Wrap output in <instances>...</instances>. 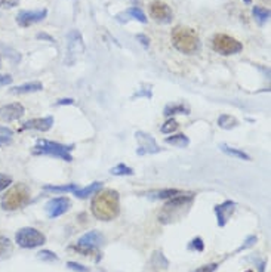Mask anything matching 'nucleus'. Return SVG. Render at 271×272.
Listing matches in <instances>:
<instances>
[{
    "mask_svg": "<svg viewBox=\"0 0 271 272\" xmlns=\"http://www.w3.org/2000/svg\"><path fill=\"white\" fill-rule=\"evenodd\" d=\"M92 213L100 220H113L120 212L119 192L114 189H100L92 200Z\"/></svg>",
    "mask_w": 271,
    "mask_h": 272,
    "instance_id": "f257e3e1",
    "label": "nucleus"
},
{
    "mask_svg": "<svg viewBox=\"0 0 271 272\" xmlns=\"http://www.w3.org/2000/svg\"><path fill=\"white\" fill-rule=\"evenodd\" d=\"M172 45L176 51L185 55H193L200 49V39L194 29L187 26H176L170 33Z\"/></svg>",
    "mask_w": 271,
    "mask_h": 272,
    "instance_id": "f03ea898",
    "label": "nucleus"
},
{
    "mask_svg": "<svg viewBox=\"0 0 271 272\" xmlns=\"http://www.w3.org/2000/svg\"><path fill=\"white\" fill-rule=\"evenodd\" d=\"M194 200V194H179V195H175L172 197L165 206H163V210L160 212L159 214V220L165 225L168 223H172L175 220H178L184 210H187L191 203Z\"/></svg>",
    "mask_w": 271,
    "mask_h": 272,
    "instance_id": "7ed1b4c3",
    "label": "nucleus"
},
{
    "mask_svg": "<svg viewBox=\"0 0 271 272\" xmlns=\"http://www.w3.org/2000/svg\"><path fill=\"white\" fill-rule=\"evenodd\" d=\"M30 201V189L24 183H17L5 194L2 198V209L3 210H18L27 206Z\"/></svg>",
    "mask_w": 271,
    "mask_h": 272,
    "instance_id": "20e7f679",
    "label": "nucleus"
},
{
    "mask_svg": "<svg viewBox=\"0 0 271 272\" xmlns=\"http://www.w3.org/2000/svg\"><path fill=\"white\" fill-rule=\"evenodd\" d=\"M71 150H73V145L67 147V145L52 142L48 139H39L33 148V154L34 155H52V157L63 158L66 161H73V155L70 154Z\"/></svg>",
    "mask_w": 271,
    "mask_h": 272,
    "instance_id": "39448f33",
    "label": "nucleus"
},
{
    "mask_svg": "<svg viewBox=\"0 0 271 272\" xmlns=\"http://www.w3.org/2000/svg\"><path fill=\"white\" fill-rule=\"evenodd\" d=\"M212 49L218 52L219 55L230 57V55H236L241 52L243 45L228 34H215L212 39Z\"/></svg>",
    "mask_w": 271,
    "mask_h": 272,
    "instance_id": "423d86ee",
    "label": "nucleus"
},
{
    "mask_svg": "<svg viewBox=\"0 0 271 272\" xmlns=\"http://www.w3.org/2000/svg\"><path fill=\"white\" fill-rule=\"evenodd\" d=\"M85 52V42L83 37L80 34V31L77 30H71L67 34V54H66V60L64 64L67 65H73L76 62V60Z\"/></svg>",
    "mask_w": 271,
    "mask_h": 272,
    "instance_id": "0eeeda50",
    "label": "nucleus"
},
{
    "mask_svg": "<svg viewBox=\"0 0 271 272\" xmlns=\"http://www.w3.org/2000/svg\"><path fill=\"white\" fill-rule=\"evenodd\" d=\"M15 241L23 248H34V247H39V245L45 244L46 242V237L40 231H37L36 228L27 226V228H21L17 232Z\"/></svg>",
    "mask_w": 271,
    "mask_h": 272,
    "instance_id": "6e6552de",
    "label": "nucleus"
},
{
    "mask_svg": "<svg viewBox=\"0 0 271 272\" xmlns=\"http://www.w3.org/2000/svg\"><path fill=\"white\" fill-rule=\"evenodd\" d=\"M135 138L138 141V150L136 154L138 155H147V154H157L162 151V148L157 145V142L154 141V138L150 133L145 132H136Z\"/></svg>",
    "mask_w": 271,
    "mask_h": 272,
    "instance_id": "1a4fd4ad",
    "label": "nucleus"
},
{
    "mask_svg": "<svg viewBox=\"0 0 271 272\" xmlns=\"http://www.w3.org/2000/svg\"><path fill=\"white\" fill-rule=\"evenodd\" d=\"M150 17L160 24H169L173 18L172 9L169 8V5L160 2V0H154V2L150 3Z\"/></svg>",
    "mask_w": 271,
    "mask_h": 272,
    "instance_id": "9d476101",
    "label": "nucleus"
},
{
    "mask_svg": "<svg viewBox=\"0 0 271 272\" xmlns=\"http://www.w3.org/2000/svg\"><path fill=\"white\" fill-rule=\"evenodd\" d=\"M71 207V201L67 198V197H57V198H52L46 203L45 209H46V213L49 217L55 219L61 214H64L66 212H68Z\"/></svg>",
    "mask_w": 271,
    "mask_h": 272,
    "instance_id": "9b49d317",
    "label": "nucleus"
},
{
    "mask_svg": "<svg viewBox=\"0 0 271 272\" xmlns=\"http://www.w3.org/2000/svg\"><path fill=\"white\" fill-rule=\"evenodd\" d=\"M48 15L46 9H39V11H21L17 15V23L21 27H30L34 26L40 21H43Z\"/></svg>",
    "mask_w": 271,
    "mask_h": 272,
    "instance_id": "f8f14e48",
    "label": "nucleus"
},
{
    "mask_svg": "<svg viewBox=\"0 0 271 272\" xmlns=\"http://www.w3.org/2000/svg\"><path fill=\"white\" fill-rule=\"evenodd\" d=\"M236 209V203L231 201V200H227L218 206H215V214H216V219H218V226H225L228 219L231 217L233 212Z\"/></svg>",
    "mask_w": 271,
    "mask_h": 272,
    "instance_id": "ddd939ff",
    "label": "nucleus"
},
{
    "mask_svg": "<svg viewBox=\"0 0 271 272\" xmlns=\"http://www.w3.org/2000/svg\"><path fill=\"white\" fill-rule=\"evenodd\" d=\"M26 110L21 104L18 102H14V104H9L6 105L5 108L0 110V119L3 121H14V120H18L24 116Z\"/></svg>",
    "mask_w": 271,
    "mask_h": 272,
    "instance_id": "4468645a",
    "label": "nucleus"
},
{
    "mask_svg": "<svg viewBox=\"0 0 271 272\" xmlns=\"http://www.w3.org/2000/svg\"><path fill=\"white\" fill-rule=\"evenodd\" d=\"M52 126H54V117L48 116V117L32 119V120L26 121V123L23 124V130H26V129H33V130H39V132H48V130H51Z\"/></svg>",
    "mask_w": 271,
    "mask_h": 272,
    "instance_id": "2eb2a0df",
    "label": "nucleus"
},
{
    "mask_svg": "<svg viewBox=\"0 0 271 272\" xmlns=\"http://www.w3.org/2000/svg\"><path fill=\"white\" fill-rule=\"evenodd\" d=\"M104 241V237L98 232V231H89L86 234H83L80 238H79V244H83V245H91V247H97L100 244H102Z\"/></svg>",
    "mask_w": 271,
    "mask_h": 272,
    "instance_id": "dca6fc26",
    "label": "nucleus"
},
{
    "mask_svg": "<svg viewBox=\"0 0 271 272\" xmlns=\"http://www.w3.org/2000/svg\"><path fill=\"white\" fill-rule=\"evenodd\" d=\"M190 113H191L190 107L187 104H182V102H179V104H168L165 107V110H163V114L168 116V117L175 116V114H185V116H188Z\"/></svg>",
    "mask_w": 271,
    "mask_h": 272,
    "instance_id": "f3484780",
    "label": "nucleus"
},
{
    "mask_svg": "<svg viewBox=\"0 0 271 272\" xmlns=\"http://www.w3.org/2000/svg\"><path fill=\"white\" fill-rule=\"evenodd\" d=\"M219 150H221L224 154L231 155V157H236V158H238V160H244V161H250V160H252L250 155L246 154L244 151H241V150H238V148L228 147L227 144H221V145H219Z\"/></svg>",
    "mask_w": 271,
    "mask_h": 272,
    "instance_id": "a211bd4d",
    "label": "nucleus"
},
{
    "mask_svg": "<svg viewBox=\"0 0 271 272\" xmlns=\"http://www.w3.org/2000/svg\"><path fill=\"white\" fill-rule=\"evenodd\" d=\"M42 89H43V85L40 82H32V83H24L21 86H17L11 92L12 93H33V92H39Z\"/></svg>",
    "mask_w": 271,
    "mask_h": 272,
    "instance_id": "6ab92c4d",
    "label": "nucleus"
},
{
    "mask_svg": "<svg viewBox=\"0 0 271 272\" xmlns=\"http://www.w3.org/2000/svg\"><path fill=\"white\" fill-rule=\"evenodd\" d=\"M101 188H102V183H101V182H94V183H91L89 186H85V188H82V189H76V191H74V195L79 197V198H88L89 195L97 194Z\"/></svg>",
    "mask_w": 271,
    "mask_h": 272,
    "instance_id": "aec40b11",
    "label": "nucleus"
},
{
    "mask_svg": "<svg viewBox=\"0 0 271 272\" xmlns=\"http://www.w3.org/2000/svg\"><path fill=\"white\" fill-rule=\"evenodd\" d=\"M166 144L172 145V147H176V148H185L190 145V139L184 135V133H178V135H173V136H168L165 139Z\"/></svg>",
    "mask_w": 271,
    "mask_h": 272,
    "instance_id": "412c9836",
    "label": "nucleus"
},
{
    "mask_svg": "<svg viewBox=\"0 0 271 272\" xmlns=\"http://www.w3.org/2000/svg\"><path fill=\"white\" fill-rule=\"evenodd\" d=\"M179 194H182V191L173 189V188H168V189H160V191L150 192V194H148V198H153V200H163V198H172V197L179 195Z\"/></svg>",
    "mask_w": 271,
    "mask_h": 272,
    "instance_id": "4be33fe9",
    "label": "nucleus"
},
{
    "mask_svg": "<svg viewBox=\"0 0 271 272\" xmlns=\"http://www.w3.org/2000/svg\"><path fill=\"white\" fill-rule=\"evenodd\" d=\"M218 126H219L221 129L231 130V129H234V127L238 126V120H237L236 117L230 116V114H222V116H219V119H218Z\"/></svg>",
    "mask_w": 271,
    "mask_h": 272,
    "instance_id": "5701e85b",
    "label": "nucleus"
},
{
    "mask_svg": "<svg viewBox=\"0 0 271 272\" xmlns=\"http://www.w3.org/2000/svg\"><path fill=\"white\" fill-rule=\"evenodd\" d=\"M120 17H128V18H132V20H135V21H139V23H142V24H147V17H145V14L139 9V8H129L126 12H123Z\"/></svg>",
    "mask_w": 271,
    "mask_h": 272,
    "instance_id": "b1692460",
    "label": "nucleus"
},
{
    "mask_svg": "<svg viewBox=\"0 0 271 272\" xmlns=\"http://www.w3.org/2000/svg\"><path fill=\"white\" fill-rule=\"evenodd\" d=\"M12 254V242L6 237H0V260H3Z\"/></svg>",
    "mask_w": 271,
    "mask_h": 272,
    "instance_id": "393cba45",
    "label": "nucleus"
},
{
    "mask_svg": "<svg viewBox=\"0 0 271 272\" xmlns=\"http://www.w3.org/2000/svg\"><path fill=\"white\" fill-rule=\"evenodd\" d=\"M252 14L256 20L258 24H265L268 20H270V9H265V8H261V6H253L252 9Z\"/></svg>",
    "mask_w": 271,
    "mask_h": 272,
    "instance_id": "a878e982",
    "label": "nucleus"
},
{
    "mask_svg": "<svg viewBox=\"0 0 271 272\" xmlns=\"http://www.w3.org/2000/svg\"><path fill=\"white\" fill-rule=\"evenodd\" d=\"M110 173L114 175V176H132L135 172H134L132 167H129V166H126V164H123V163H120V164L111 167V169H110Z\"/></svg>",
    "mask_w": 271,
    "mask_h": 272,
    "instance_id": "bb28decb",
    "label": "nucleus"
},
{
    "mask_svg": "<svg viewBox=\"0 0 271 272\" xmlns=\"http://www.w3.org/2000/svg\"><path fill=\"white\" fill-rule=\"evenodd\" d=\"M46 191H52V192H74L76 189H79L77 183H68V185H46L45 186Z\"/></svg>",
    "mask_w": 271,
    "mask_h": 272,
    "instance_id": "cd10ccee",
    "label": "nucleus"
},
{
    "mask_svg": "<svg viewBox=\"0 0 271 272\" xmlns=\"http://www.w3.org/2000/svg\"><path fill=\"white\" fill-rule=\"evenodd\" d=\"M71 248H73V250H76V251H79V253H82L83 256H94V254H97L98 257L101 256L97 247L83 245V244H79V242H77L76 245H71Z\"/></svg>",
    "mask_w": 271,
    "mask_h": 272,
    "instance_id": "c85d7f7f",
    "label": "nucleus"
},
{
    "mask_svg": "<svg viewBox=\"0 0 271 272\" xmlns=\"http://www.w3.org/2000/svg\"><path fill=\"white\" fill-rule=\"evenodd\" d=\"M12 130L8 127L0 126V145H8L12 142Z\"/></svg>",
    "mask_w": 271,
    "mask_h": 272,
    "instance_id": "c756f323",
    "label": "nucleus"
},
{
    "mask_svg": "<svg viewBox=\"0 0 271 272\" xmlns=\"http://www.w3.org/2000/svg\"><path fill=\"white\" fill-rule=\"evenodd\" d=\"M178 121L175 120V119H169L162 127H160V130H162V133H165V135H169V133H172V132H175L176 129H178Z\"/></svg>",
    "mask_w": 271,
    "mask_h": 272,
    "instance_id": "7c9ffc66",
    "label": "nucleus"
},
{
    "mask_svg": "<svg viewBox=\"0 0 271 272\" xmlns=\"http://www.w3.org/2000/svg\"><path fill=\"white\" fill-rule=\"evenodd\" d=\"M37 257H39L40 260H46V262L58 260V256H57L55 253L49 251V250H42V251H39V253H37Z\"/></svg>",
    "mask_w": 271,
    "mask_h": 272,
    "instance_id": "2f4dec72",
    "label": "nucleus"
},
{
    "mask_svg": "<svg viewBox=\"0 0 271 272\" xmlns=\"http://www.w3.org/2000/svg\"><path fill=\"white\" fill-rule=\"evenodd\" d=\"M203 248H204V242H203V240H202L200 237H197V238L191 240V242L188 244V250L203 251Z\"/></svg>",
    "mask_w": 271,
    "mask_h": 272,
    "instance_id": "473e14b6",
    "label": "nucleus"
},
{
    "mask_svg": "<svg viewBox=\"0 0 271 272\" xmlns=\"http://www.w3.org/2000/svg\"><path fill=\"white\" fill-rule=\"evenodd\" d=\"M11 183H12V178H11V176L0 173V191L6 189Z\"/></svg>",
    "mask_w": 271,
    "mask_h": 272,
    "instance_id": "72a5a7b5",
    "label": "nucleus"
},
{
    "mask_svg": "<svg viewBox=\"0 0 271 272\" xmlns=\"http://www.w3.org/2000/svg\"><path fill=\"white\" fill-rule=\"evenodd\" d=\"M67 268H70V269H73V271H76V272H88V271H89L86 266H83V265H80V263H77V262H68V263H67Z\"/></svg>",
    "mask_w": 271,
    "mask_h": 272,
    "instance_id": "f704fd0d",
    "label": "nucleus"
},
{
    "mask_svg": "<svg viewBox=\"0 0 271 272\" xmlns=\"http://www.w3.org/2000/svg\"><path fill=\"white\" fill-rule=\"evenodd\" d=\"M18 3H20V0H0V8L11 9V8L18 6Z\"/></svg>",
    "mask_w": 271,
    "mask_h": 272,
    "instance_id": "c9c22d12",
    "label": "nucleus"
},
{
    "mask_svg": "<svg viewBox=\"0 0 271 272\" xmlns=\"http://www.w3.org/2000/svg\"><path fill=\"white\" fill-rule=\"evenodd\" d=\"M255 242H256V237H255V235L247 237V238H246V241H244V244H243V245H240V247L237 248V251H241V250H244V248H247V247H252Z\"/></svg>",
    "mask_w": 271,
    "mask_h": 272,
    "instance_id": "e433bc0d",
    "label": "nucleus"
},
{
    "mask_svg": "<svg viewBox=\"0 0 271 272\" xmlns=\"http://www.w3.org/2000/svg\"><path fill=\"white\" fill-rule=\"evenodd\" d=\"M218 268L216 263H210V265H204V266H200L199 269H196L194 272H215Z\"/></svg>",
    "mask_w": 271,
    "mask_h": 272,
    "instance_id": "4c0bfd02",
    "label": "nucleus"
},
{
    "mask_svg": "<svg viewBox=\"0 0 271 272\" xmlns=\"http://www.w3.org/2000/svg\"><path fill=\"white\" fill-rule=\"evenodd\" d=\"M136 40H138L142 46H145V48L150 46V39H148L145 34H136Z\"/></svg>",
    "mask_w": 271,
    "mask_h": 272,
    "instance_id": "58836bf2",
    "label": "nucleus"
},
{
    "mask_svg": "<svg viewBox=\"0 0 271 272\" xmlns=\"http://www.w3.org/2000/svg\"><path fill=\"white\" fill-rule=\"evenodd\" d=\"M11 82H12L11 76H0V86H2V85H9Z\"/></svg>",
    "mask_w": 271,
    "mask_h": 272,
    "instance_id": "ea45409f",
    "label": "nucleus"
},
{
    "mask_svg": "<svg viewBox=\"0 0 271 272\" xmlns=\"http://www.w3.org/2000/svg\"><path fill=\"white\" fill-rule=\"evenodd\" d=\"M37 39H45V40H49V42H55L51 36H48V34H45V33H39V34H37Z\"/></svg>",
    "mask_w": 271,
    "mask_h": 272,
    "instance_id": "a19ab883",
    "label": "nucleus"
},
{
    "mask_svg": "<svg viewBox=\"0 0 271 272\" xmlns=\"http://www.w3.org/2000/svg\"><path fill=\"white\" fill-rule=\"evenodd\" d=\"M64 104H67V105H71V104H74V101L73 99H61V101H58V105H64Z\"/></svg>",
    "mask_w": 271,
    "mask_h": 272,
    "instance_id": "79ce46f5",
    "label": "nucleus"
},
{
    "mask_svg": "<svg viewBox=\"0 0 271 272\" xmlns=\"http://www.w3.org/2000/svg\"><path fill=\"white\" fill-rule=\"evenodd\" d=\"M243 2H244L246 5H250V3H252V0H243Z\"/></svg>",
    "mask_w": 271,
    "mask_h": 272,
    "instance_id": "37998d69",
    "label": "nucleus"
},
{
    "mask_svg": "<svg viewBox=\"0 0 271 272\" xmlns=\"http://www.w3.org/2000/svg\"><path fill=\"white\" fill-rule=\"evenodd\" d=\"M0 65H2V61H0Z\"/></svg>",
    "mask_w": 271,
    "mask_h": 272,
    "instance_id": "c03bdc74",
    "label": "nucleus"
}]
</instances>
